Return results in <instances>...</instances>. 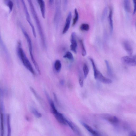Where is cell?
<instances>
[{
	"label": "cell",
	"mask_w": 136,
	"mask_h": 136,
	"mask_svg": "<svg viewBox=\"0 0 136 136\" xmlns=\"http://www.w3.org/2000/svg\"><path fill=\"white\" fill-rule=\"evenodd\" d=\"M7 121L8 129L7 136H11V129L10 124V115L9 114L7 115Z\"/></svg>",
	"instance_id": "19"
},
{
	"label": "cell",
	"mask_w": 136,
	"mask_h": 136,
	"mask_svg": "<svg viewBox=\"0 0 136 136\" xmlns=\"http://www.w3.org/2000/svg\"><path fill=\"white\" fill-rule=\"evenodd\" d=\"M37 2L40 6V11L42 17L45 19L46 17V9H45V3L43 0H38Z\"/></svg>",
	"instance_id": "15"
},
{
	"label": "cell",
	"mask_w": 136,
	"mask_h": 136,
	"mask_svg": "<svg viewBox=\"0 0 136 136\" xmlns=\"http://www.w3.org/2000/svg\"><path fill=\"white\" fill-rule=\"evenodd\" d=\"M105 62L107 67L108 73L109 74L111 75V73H112V71H111L110 67V65H109V62L108 60H105Z\"/></svg>",
	"instance_id": "30"
},
{
	"label": "cell",
	"mask_w": 136,
	"mask_h": 136,
	"mask_svg": "<svg viewBox=\"0 0 136 136\" xmlns=\"http://www.w3.org/2000/svg\"><path fill=\"white\" fill-rule=\"evenodd\" d=\"M64 11H65L67 9L68 4V1L67 0H64Z\"/></svg>",
	"instance_id": "33"
},
{
	"label": "cell",
	"mask_w": 136,
	"mask_h": 136,
	"mask_svg": "<svg viewBox=\"0 0 136 136\" xmlns=\"http://www.w3.org/2000/svg\"><path fill=\"white\" fill-rule=\"evenodd\" d=\"M71 44L70 49L74 53H77V44L76 39V34L75 32H72L71 38Z\"/></svg>",
	"instance_id": "8"
},
{
	"label": "cell",
	"mask_w": 136,
	"mask_h": 136,
	"mask_svg": "<svg viewBox=\"0 0 136 136\" xmlns=\"http://www.w3.org/2000/svg\"><path fill=\"white\" fill-rule=\"evenodd\" d=\"M30 88L31 91L33 93L34 95V96L38 100H40V97H39L38 95L37 94V93L36 91V90H35L32 87H30Z\"/></svg>",
	"instance_id": "31"
},
{
	"label": "cell",
	"mask_w": 136,
	"mask_h": 136,
	"mask_svg": "<svg viewBox=\"0 0 136 136\" xmlns=\"http://www.w3.org/2000/svg\"><path fill=\"white\" fill-rule=\"evenodd\" d=\"M108 11V8L106 7L104 8L102 15V20H104L105 18Z\"/></svg>",
	"instance_id": "29"
},
{
	"label": "cell",
	"mask_w": 136,
	"mask_h": 136,
	"mask_svg": "<svg viewBox=\"0 0 136 136\" xmlns=\"http://www.w3.org/2000/svg\"><path fill=\"white\" fill-rule=\"evenodd\" d=\"M28 1L32 16L34 18L35 22H36V27L38 29L39 33L40 36L41 44L43 48L44 49H46L47 47L46 40L40 20L39 19L38 14H37L36 9H35L33 4V3L32 1L30 0H28Z\"/></svg>",
	"instance_id": "1"
},
{
	"label": "cell",
	"mask_w": 136,
	"mask_h": 136,
	"mask_svg": "<svg viewBox=\"0 0 136 136\" xmlns=\"http://www.w3.org/2000/svg\"><path fill=\"white\" fill-rule=\"evenodd\" d=\"M112 8H110L109 16L108 19L109 20V26H110V31L111 33L112 34L114 29L113 21L112 20Z\"/></svg>",
	"instance_id": "16"
},
{
	"label": "cell",
	"mask_w": 136,
	"mask_h": 136,
	"mask_svg": "<svg viewBox=\"0 0 136 136\" xmlns=\"http://www.w3.org/2000/svg\"><path fill=\"white\" fill-rule=\"evenodd\" d=\"M54 1L53 0H49V4L50 6H52L53 5L54 3Z\"/></svg>",
	"instance_id": "36"
},
{
	"label": "cell",
	"mask_w": 136,
	"mask_h": 136,
	"mask_svg": "<svg viewBox=\"0 0 136 136\" xmlns=\"http://www.w3.org/2000/svg\"><path fill=\"white\" fill-rule=\"evenodd\" d=\"M124 7L126 12L129 13L131 11V5L129 0H125L123 2Z\"/></svg>",
	"instance_id": "17"
},
{
	"label": "cell",
	"mask_w": 136,
	"mask_h": 136,
	"mask_svg": "<svg viewBox=\"0 0 136 136\" xmlns=\"http://www.w3.org/2000/svg\"><path fill=\"white\" fill-rule=\"evenodd\" d=\"M55 9L54 18V23L56 29L58 28L60 22L61 15V1H55Z\"/></svg>",
	"instance_id": "5"
},
{
	"label": "cell",
	"mask_w": 136,
	"mask_h": 136,
	"mask_svg": "<svg viewBox=\"0 0 136 136\" xmlns=\"http://www.w3.org/2000/svg\"><path fill=\"white\" fill-rule=\"evenodd\" d=\"M82 124L87 130L93 136H101L97 131L94 130L90 126L83 122H81Z\"/></svg>",
	"instance_id": "14"
},
{
	"label": "cell",
	"mask_w": 136,
	"mask_h": 136,
	"mask_svg": "<svg viewBox=\"0 0 136 136\" xmlns=\"http://www.w3.org/2000/svg\"><path fill=\"white\" fill-rule=\"evenodd\" d=\"M133 2L134 4V9L133 10V14H134L136 12V0H133Z\"/></svg>",
	"instance_id": "34"
},
{
	"label": "cell",
	"mask_w": 136,
	"mask_h": 136,
	"mask_svg": "<svg viewBox=\"0 0 136 136\" xmlns=\"http://www.w3.org/2000/svg\"><path fill=\"white\" fill-rule=\"evenodd\" d=\"M121 60L125 65L133 67H135L136 65V56H123L121 58Z\"/></svg>",
	"instance_id": "7"
},
{
	"label": "cell",
	"mask_w": 136,
	"mask_h": 136,
	"mask_svg": "<svg viewBox=\"0 0 136 136\" xmlns=\"http://www.w3.org/2000/svg\"><path fill=\"white\" fill-rule=\"evenodd\" d=\"M55 117L58 122L60 124L66 125L67 123L66 121V119L62 114L57 112L53 114Z\"/></svg>",
	"instance_id": "13"
},
{
	"label": "cell",
	"mask_w": 136,
	"mask_h": 136,
	"mask_svg": "<svg viewBox=\"0 0 136 136\" xmlns=\"http://www.w3.org/2000/svg\"><path fill=\"white\" fill-rule=\"evenodd\" d=\"M75 16L73 18L72 23L73 26L75 25L77 23V22L79 20V14L77 11V10L76 8H75Z\"/></svg>",
	"instance_id": "24"
},
{
	"label": "cell",
	"mask_w": 136,
	"mask_h": 136,
	"mask_svg": "<svg viewBox=\"0 0 136 136\" xmlns=\"http://www.w3.org/2000/svg\"></svg>",
	"instance_id": "39"
},
{
	"label": "cell",
	"mask_w": 136,
	"mask_h": 136,
	"mask_svg": "<svg viewBox=\"0 0 136 136\" xmlns=\"http://www.w3.org/2000/svg\"><path fill=\"white\" fill-rule=\"evenodd\" d=\"M89 59L92 63L93 68L95 79L105 84H110L112 83V80L104 77L97 69L93 59L90 57H89Z\"/></svg>",
	"instance_id": "3"
},
{
	"label": "cell",
	"mask_w": 136,
	"mask_h": 136,
	"mask_svg": "<svg viewBox=\"0 0 136 136\" xmlns=\"http://www.w3.org/2000/svg\"><path fill=\"white\" fill-rule=\"evenodd\" d=\"M107 119L109 122L113 125H116L118 124L119 122L118 118L115 116L109 117Z\"/></svg>",
	"instance_id": "18"
},
{
	"label": "cell",
	"mask_w": 136,
	"mask_h": 136,
	"mask_svg": "<svg viewBox=\"0 0 136 136\" xmlns=\"http://www.w3.org/2000/svg\"><path fill=\"white\" fill-rule=\"evenodd\" d=\"M20 45L21 44H19L18 48V56L24 66L33 75H34L35 72L32 66L27 57L25 53L21 47Z\"/></svg>",
	"instance_id": "2"
},
{
	"label": "cell",
	"mask_w": 136,
	"mask_h": 136,
	"mask_svg": "<svg viewBox=\"0 0 136 136\" xmlns=\"http://www.w3.org/2000/svg\"><path fill=\"white\" fill-rule=\"evenodd\" d=\"M64 58H66L68 59L71 62H73L74 60V58L73 55L70 52L68 51L65 53V55L63 56Z\"/></svg>",
	"instance_id": "23"
},
{
	"label": "cell",
	"mask_w": 136,
	"mask_h": 136,
	"mask_svg": "<svg viewBox=\"0 0 136 136\" xmlns=\"http://www.w3.org/2000/svg\"><path fill=\"white\" fill-rule=\"evenodd\" d=\"M65 120L67 124L69 125L74 132L79 136H81V132L77 126L75 125L72 121L68 120L66 119Z\"/></svg>",
	"instance_id": "12"
},
{
	"label": "cell",
	"mask_w": 136,
	"mask_h": 136,
	"mask_svg": "<svg viewBox=\"0 0 136 136\" xmlns=\"http://www.w3.org/2000/svg\"><path fill=\"white\" fill-rule=\"evenodd\" d=\"M61 66V63L60 60H57L55 61L54 64V67L56 71L57 72L60 71Z\"/></svg>",
	"instance_id": "21"
},
{
	"label": "cell",
	"mask_w": 136,
	"mask_h": 136,
	"mask_svg": "<svg viewBox=\"0 0 136 136\" xmlns=\"http://www.w3.org/2000/svg\"><path fill=\"white\" fill-rule=\"evenodd\" d=\"M60 83L61 84H62V85H63V84H64V81L63 80H61L60 82Z\"/></svg>",
	"instance_id": "38"
},
{
	"label": "cell",
	"mask_w": 136,
	"mask_h": 136,
	"mask_svg": "<svg viewBox=\"0 0 136 136\" xmlns=\"http://www.w3.org/2000/svg\"><path fill=\"white\" fill-rule=\"evenodd\" d=\"M5 1L6 4L9 7L10 12H11L13 9V2L11 0L6 1Z\"/></svg>",
	"instance_id": "28"
},
{
	"label": "cell",
	"mask_w": 136,
	"mask_h": 136,
	"mask_svg": "<svg viewBox=\"0 0 136 136\" xmlns=\"http://www.w3.org/2000/svg\"><path fill=\"white\" fill-rule=\"evenodd\" d=\"M21 28L28 42L30 55L32 62L34 64L35 67L37 71H38L39 74V75H40L41 72L40 68H39L38 63H37L35 60L33 55L32 45L31 40L27 32L25 30L24 28L22 27Z\"/></svg>",
	"instance_id": "4"
},
{
	"label": "cell",
	"mask_w": 136,
	"mask_h": 136,
	"mask_svg": "<svg viewBox=\"0 0 136 136\" xmlns=\"http://www.w3.org/2000/svg\"><path fill=\"white\" fill-rule=\"evenodd\" d=\"M31 111L33 114L36 117L38 118H40L42 116V114L39 113L36 109L32 108L31 109Z\"/></svg>",
	"instance_id": "27"
},
{
	"label": "cell",
	"mask_w": 136,
	"mask_h": 136,
	"mask_svg": "<svg viewBox=\"0 0 136 136\" xmlns=\"http://www.w3.org/2000/svg\"><path fill=\"white\" fill-rule=\"evenodd\" d=\"M83 70L84 73V77L85 79L87 78L89 73V69L87 64L86 63H84V65Z\"/></svg>",
	"instance_id": "25"
},
{
	"label": "cell",
	"mask_w": 136,
	"mask_h": 136,
	"mask_svg": "<svg viewBox=\"0 0 136 136\" xmlns=\"http://www.w3.org/2000/svg\"><path fill=\"white\" fill-rule=\"evenodd\" d=\"M72 18V13L71 12H69L65 20V24L62 31V34H65L68 30L70 26Z\"/></svg>",
	"instance_id": "10"
},
{
	"label": "cell",
	"mask_w": 136,
	"mask_h": 136,
	"mask_svg": "<svg viewBox=\"0 0 136 136\" xmlns=\"http://www.w3.org/2000/svg\"><path fill=\"white\" fill-rule=\"evenodd\" d=\"M80 42L81 48V53L82 56H85L87 54L83 41L82 40H80Z\"/></svg>",
	"instance_id": "22"
},
{
	"label": "cell",
	"mask_w": 136,
	"mask_h": 136,
	"mask_svg": "<svg viewBox=\"0 0 136 136\" xmlns=\"http://www.w3.org/2000/svg\"><path fill=\"white\" fill-rule=\"evenodd\" d=\"M0 47L2 51H3L4 53H5L6 54H7L8 53V51L5 45L4 44L3 41L2 40L1 37L0 32Z\"/></svg>",
	"instance_id": "20"
},
{
	"label": "cell",
	"mask_w": 136,
	"mask_h": 136,
	"mask_svg": "<svg viewBox=\"0 0 136 136\" xmlns=\"http://www.w3.org/2000/svg\"><path fill=\"white\" fill-rule=\"evenodd\" d=\"M79 83L81 87H82L84 86V80L81 76H80L79 79Z\"/></svg>",
	"instance_id": "32"
},
{
	"label": "cell",
	"mask_w": 136,
	"mask_h": 136,
	"mask_svg": "<svg viewBox=\"0 0 136 136\" xmlns=\"http://www.w3.org/2000/svg\"><path fill=\"white\" fill-rule=\"evenodd\" d=\"M53 96H54V98L55 102L57 103L58 102V100L56 94L54 92L53 93Z\"/></svg>",
	"instance_id": "35"
},
{
	"label": "cell",
	"mask_w": 136,
	"mask_h": 136,
	"mask_svg": "<svg viewBox=\"0 0 136 136\" xmlns=\"http://www.w3.org/2000/svg\"><path fill=\"white\" fill-rule=\"evenodd\" d=\"M89 25L87 24L83 23L80 26V28L82 31H88L89 29Z\"/></svg>",
	"instance_id": "26"
},
{
	"label": "cell",
	"mask_w": 136,
	"mask_h": 136,
	"mask_svg": "<svg viewBox=\"0 0 136 136\" xmlns=\"http://www.w3.org/2000/svg\"><path fill=\"white\" fill-rule=\"evenodd\" d=\"M68 87H69V88H72V85L71 84L70 82H68Z\"/></svg>",
	"instance_id": "37"
},
{
	"label": "cell",
	"mask_w": 136,
	"mask_h": 136,
	"mask_svg": "<svg viewBox=\"0 0 136 136\" xmlns=\"http://www.w3.org/2000/svg\"><path fill=\"white\" fill-rule=\"evenodd\" d=\"M22 2L23 5L25 13V16L26 20H27L28 23L29 24L31 27L32 28V33L35 38L36 36V33L35 29L34 28L33 24L29 13L28 11L27 7H26V4L24 0H22Z\"/></svg>",
	"instance_id": "6"
},
{
	"label": "cell",
	"mask_w": 136,
	"mask_h": 136,
	"mask_svg": "<svg viewBox=\"0 0 136 136\" xmlns=\"http://www.w3.org/2000/svg\"><path fill=\"white\" fill-rule=\"evenodd\" d=\"M124 48L130 56H132L133 52V47L128 41L125 40L123 42Z\"/></svg>",
	"instance_id": "11"
},
{
	"label": "cell",
	"mask_w": 136,
	"mask_h": 136,
	"mask_svg": "<svg viewBox=\"0 0 136 136\" xmlns=\"http://www.w3.org/2000/svg\"><path fill=\"white\" fill-rule=\"evenodd\" d=\"M3 106L2 103L0 105V120L1 136H4V114L3 112Z\"/></svg>",
	"instance_id": "9"
}]
</instances>
